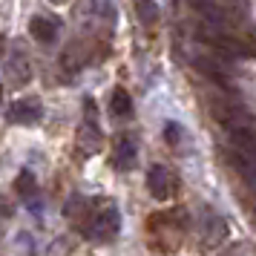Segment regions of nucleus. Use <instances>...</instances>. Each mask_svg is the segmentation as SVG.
I'll return each mask as SVG.
<instances>
[{
  "label": "nucleus",
  "instance_id": "1",
  "mask_svg": "<svg viewBox=\"0 0 256 256\" xmlns=\"http://www.w3.org/2000/svg\"><path fill=\"white\" fill-rule=\"evenodd\" d=\"M198 14H202V20L210 26V32H222V35H230L233 29V18L236 12L224 6V0H187Z\"/></svg>",
  "mask_w": 256,
  "mask_h": 256
},
{
  "label": "nucleus",
  "instance_id": "2",
  "mask_svg": "<svg viewBox=\"0 0 256 256\" xmlns=\"http://www.w3.org/2000/svg\"><path fill=\"white\" fill-rule=\"evenodd\" d=\"M121 230V216H118V210L112 204H106L104 210H98L90 216V224H86V236L92 239V242H112Z\"/></svg>",
  "mask_w": 256,
  "mask_h": 256
},
{
  "label": "nucleus",
  "instance_id": "3",
  "mask_svg": "<svg viewBox=\"0 0 256 256\" xmlns=\"http://www.w3.org/2000/svg\"><path fill=\"white\" fill-rule=\"evenodd\" d=\"M84 118L81 130H78V147H81L84 156H92V152L101 150V127H98V121H95V101L92 98H86L84 101Z\"/></svg>",
  "mask_w": 256,
  "mask_h": 256
},
{
  "label": "nucleus",
  "instance_id": "4",
  "mask_svg": "<svg viewBox=\"0 0 256 256\" xmlns=\"http://www.w3.org/2000/svg\"><path fill=\"white\" fill-rule=\"evenodd\" d=\"M147 187H150V196H152V198L167 202V198L176 196L178 182H176L173 170H167L164 164H152L150 170H147Z\"/></svg>",
  "mask_w": 256,
  "mask_h": 256
},
{
  "label": "nucleus",
  "instance_id": "5",
  "mask_svg": "<svg viewBox=\"0 0 256 256\" xmlns=\"http://www.w3.org/2000/svg\"><path fill=\"white\" fill-rule=\"evenodd\" d=\"M40 118H44V106H40L38 98H24V101L12 104V110H9V121L12 124H20V127L38 124Z\"/></svg>",
  "mask_w": 256,
  "mask_h": 256
},
{
  "label": "nucleus",
  "instance_id": "6",
  "mask_svg": "<svg viewBox=\"0 0 256 256\" xmlns=\"http://www.w3.org/2000/svg\"><path fill=\"white\" fill-rule=\"evenodd\" d=\"M228 158H230V164L236 167V173L242 176L244 182H250V184H256V156L248 150H239V147H233L228 150Z\"/></svg>",
  "mask_w": 256,
  "mask_h": 256
},
{
  "label": "nucleus",
  "instance_id": "7",
  "mask_svg": "<svg viewBox=\"0 0 256 256\" xmlns=\"http://www.w3.org/2000/svg\"><path fill=\"white\" fill-rule=\"evenodd\" d=\"M29 32H32V38H35L38 44H55V38H58V20L52 14H35L29 20Z\"/></svg>",
  "mask_w": 256,
  "mask_h": 256
},
{
  "label": "nucleus",
  "instance_id": "8",
  "mask_svg": "<svg viewBox=\"0 0 256 256\" xmlns=\"http://www.w3.org/2000/svg\"><path fill=\"white\" fill-rule=\"evenodd\" d=\"M136 158H138V147H136V141L132 138H118L116 150H112V164H116L118 170H132L136 167Z\"/></svg>",
  "mask_w": 256,
  "mask_h": 256
},
{
  "label": "nucleus",
  "instance_id": "9",
  "mask_svg": "<svg viewBox=\"0 0 256 256\" xmlns=\"http://www.w3.org/2000/svg\"><path fill=\"white\" fill-rule=\"evenodd\" d=\"M14 187H18V193H20V198H24L26 204H29V208L35 210H40V204H38V184H35V176L29 173V170H24V173L18 176V182H14Z\"/></svg>",
  "mask_w": 256,
  "mask_h": 256
},
{
  "label": "nucleus",
  "instance_id": "10",
  "mask_svg": "<svg viewBox=\"0 0 256 256\" xmlns=\"http://www.w3.org/2000/svg\"><path fill=\"white\" fill-rule=\"evenodd\" d=\"M6 72H9V78H12L14 86H24L29 81V60H26V55L14 52L12 60H9V66H6Z\"/></svg>",
  "mask_w": 256,
  "mask_h": 256
},
{
  "label": "nucleus",
  "instance_id": "11",
  "mask_svg": "<svg viewBox=\"0 0 256 256\" xmlns=\"http://www.w3.org/2000/svg\"><path fill=\"white\" fill-rule=\"evenodd\" d=\"M110 112L116 118H130L132 116V101H130L127 90H112V95H110Z\"/></svg>",
  "mask_w": 256,
  "mask_h": 256
},
{
  "label": "nucleus",
  "instance_id": "12",
  "mask_svg": "<svg viewBox=\"0 0 256 256\" xmlns=\"http://www.w3.org/2000/svg\"><path fill=\"white\" fill-rule=\"evenodd\" d=\"M224 236H228L224 222H222L219 216L208 213V219H204V242H208V244H216L219 239H224Z\"/></svg>",
  "mask_w": 256,
  "mask_h": 256
},
{
  "label": "nucleus",
  "instance_id": "13",
  "mask_svg": "<svg viewBox=\"0 0 256 256\" xmlns=\"http://www.w3.org/2000/svg\"><path fill=\"white\" fill-rule=\"evenodd\" d=\"M136 14L144 26H156L158 24V3L156 0H136Z\"/></svg>",
  "mask_w": 256,
  "mask_h": 256
},
{
  "label": "nucleus",
  "instance_id": "14",
  "mask_svg": "<svg viewBox=\"0 0 256 256\" xmlns=\"http://www.w3.org/2000/svg\"><path fill=\"white\" fill-rule=\"evenodd\" d=\"M182 127L176 124V121H167V127H164V138H167V144H173V147H178L182 144Z\"/></svg>",
  "mask_w": 256,
  "mask_h": 256
},
{
  "label": "nucleus",
  "instance_id": "15",
  "mask_svg": "<svg viewBox=\"0 0 256 256\" xmlns=\"http://www.w3.org/2000/svg\"><path fill=\"white\" fill-rule=\"evenodd\" d=\"M12 213H14V208H12V202L6 196H0V230L9 224V219H12Z\"/></svg>",
  "mask_w": 256,
  "mask_h": 256
},
{
  "label": "nucleus",
  "instance_id": "16",
  "mask_svg": "<svg viewBox=\"0 0 256 256\" xmlns=\"http://www.w3.org/2000/svg\"><path fill=\"white\" fill-rule=\"evenodd\" d=\"M64 250H70V239H58V244L49 250V256H58V254H64Z\"/></svg>",
  "mask_w": 256,
  "mask_h": 256
},
{
  "label": "nucleus",
  "instance_id": "17",
  "mask_svg": "<svg viewBox=\"0 0 256 256\" xmlns=\"http://www.w3.org/2000/svg\"><path fill=\"white\" fill-rule=\"evenodd\" d=\"M49 3H66V0H49Z\"/></svg>",
  "mask_w": 256,
  "mask_h": 256
},
{
  "label": "nucleus",
  "instance_id": "18",
  "mask_svg": "<svg viewBox=\"0 0 256 256\" xmlns=\"http://www.w3.org/2000/svg\"><path fill=\"white\" fill-rule=\"evenodd\" d=\"M0 101H3V86H0Z\"/></svg>",
  "mask_w": 256,
  "mask_h": 256
}]
</instances>
